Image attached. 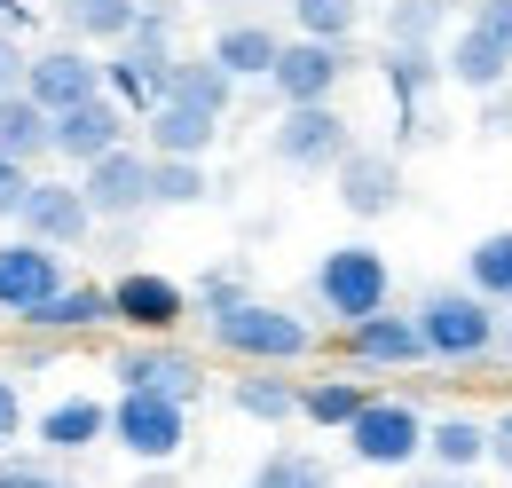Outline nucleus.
Masks as SVG:
<instances>
[{"mask_svg":"<svg viewBox=\"0 0 512 488\" xmlns=\"http://www.w3.org/2000/svg\"><path fill=\"white\" fill-rule=\"evenodd\" d=\"M205 339H213V355H229L237 370H292L316 355V323L300 315V307L284 300H245L221 307V315H205Z\"/></svg>","mask_w":512,"mask_h":488,"instance_id":"f257e3e1","label":"nucleus"},{"mask_svg":"<svg viewBox=\"0 0 512 488\" xmlns=\"http://www.w3.org/2000/svg\"><path fill=\"white\" fill-rule=\"evenodd\" d=\"M418 315V339H426V363L442 370H473L497 355V339H505V307L481 300L473 284H442V292H426V300L410 307Z\"/></svg>","mask_w":512,"mask_h":488,"instance_id":"f03ea898","label":"nucleus"},{"mask_svg":"<svg viewBox=\"0 0 512 488\" xmlns=\"http://www.w3.org/2000/svg\"><path fill=\"white\" fill-rule=\"evenodd\" d=\"M316 307L347 331V323H363V315H379V307H394V268H386V252L379 244H331L316 260Z\"/></svg>","mask_w":512,"mask_h":488,"instance_id":"7ed1b4c3","label":"nucleus"},{"mask_svg":"<svg viewBox=\"0 0 512 488\" xmlns=\"http://www.w3.org/2000/svg\"><path fill=\"white\" fill-rule=\"evenodd\" d=\"M174 63H182V56H174V24H166V8H142V24H134L127 40L103 56V87H111L134 119H142V111H158V103H166Z\"/></svg>","mask_w":512,"mask_h":488,"instance_id":"20e7f679","label":"nucleus"},{"mask_svg":"<svg viewBox=\"0 0 512 488\" xmlns=\"http://www.w3.org/2000/svg\"><path fill=\"white\" fill-rule=\"evenodd\" d=\"M442 79L465 95H497L512 87V0H473V16L457 24L442 56Z\"/></svg>","mask_w":512,"mask_h":488,"instance_id":"39448f33","label":"nucleus"},{"mask_svg":"<svg viewBox=\"0 0 512 488\" xmlns=\"http://www.w3.org/2000/svg\"><path fill=\"white\" fill-rule=\"evenodd\" d=\"M111 441L127 449L134 465H174V457L190 449V402L119 386V394H111Z\"/></svg>","mask_w":512,"mask_h":488,"instance_id":"423d86ee","label":"nucleus"},{"mask_svg":"<svg viewBox=\"0 0 512 488\" xmlns=\"http://www.w3.org/2000/svg\"><path fill=\"white\" fill-rule=\"evenodd\" d=\"M355 150V126L339 119V103H284L268 126V158L284 174H331Z\"/></svg>","mask_w":512,"mask_h":488,"instance_id":"0eeeda50","label":"nucleus"},{"mask_svg":"<svg viewBox=\"0 0 512 488\" xmlns=\"http://www.w3.org/2000/svg\"><path fill=\"white\" fill-rule=\"evenodd\" d=\"M347 441V457L355 465H371V473H402V465H418L426 457V410L418 402H402V394H371L363 402V418L339 433Z\"/></svg>","mask_w":512,"mask_h":488,"instance_id":"6e6552de","label":"nucleus"},{"mask_svg":"<svg viewBox=\"0 0 512 488\" xmlns=\"http://www.w3.org/2000/svg\"><path fill=\"white\" fill-rule=\"evenodd\" d=\"M190 315H197L190 284H174V276H158V268H127V276H111V323L134 331V339H174Z\"/></svg>","mask_w":512,"mask_h":488,"instance_id":"1a4fd4ad","label":"nucleus"},{"mask_svg":"<svg viewBox=\"0 0 512 488\" xmlns=\"http://www.w3.org/2000/svg\"><path fill=\"white\" fill-rule=\"evenodd\" d=\"M64 284H71V268H64V252H56V244L0 237V315H8V323H32V315L56 300Z\"/></svg>","mask_w":512,"mask_h":488,"instance_id":"9d476101","label":"nucleus"},{"mask_svg":"<svg viewBox=\"0 0 512 488\" xmlns=\"http://www.w3.org/2000/svg\"><path fill=\"white\" fill-rule=\"evenodd\" d=\"M347 40H308V32H292L284 48H276V71H268V87H276V103H331L339 87H347Z\"/></svg>","mask_w":512,"mask_h":488,"instance_id":"9b49d317","label":"nucleus"},{"mask_svg":"<svg viewBox=\"0 0 512 488\" xmlns=\"http://www.w3.org/2000/svg\"><path fill=\"white\" fill-rule=\"evenodd\" d=\"M79 197H87L95 221H134V213H150V150H142V142H119V150L87 158V166H79Z\"/></svg>","mask_w":512,"mask_h":488,"instance_id":"f8f14e48","label":"nucleus"},{"mask_svg":"<svg viewBox=\"0 0 512 488\" xmlns=\"http://www.w3.org/2000/svg\"><path fill=\"white\" fill-rule=\"evenodd\" d=\"M87 229H95V213L79 197V174H32L24 205H16V237H40L56 252H71V244H87Z\"/></svg>","mask_w":512,"mask_h":488,"instance_id":"ddd939ff","label":"nucleus"},{"mask_svg":"<svg viewBox=\"0 0 512 488\" xmlns=\"http://www.w3.org/2000/svg\"><path fill=\"white\" fill-rule=\"evenodd\" d=\"M111 378L119 386H142V394H174V402H197L205 394V363H197L182 339H127L111 355Z\"/></svg>","mask_w":512,"mask_h":488,"instance_id":"4468645a","label":"nucleus"},{"mask_svg":"<svg viewBox=\"0 0 512 488\" xmlns=\"http://www.w3.org/2000/svg\"><path fill=\"white\" fill-rule=\"evenodd\" d=\"M142 134V119H134L127 103L103 87V95H87V103H71V111H56V158H64L71 174L87 166V158H103V150H119V142H134Z\"/></svg>","mask_w":512,"mask_h":488,"instance_id":"2eb2a0df","label":"nucleus"},{"mask_svg":"<svg viewBox=\"0 0 512 488\" xmlns=\"http://www.w3.org/2000/svg\"><path fill=\"white\" fill-rule=\"evenodd\" d=\"M24 95L40 103V111H71V103H87V95H103V56L95 48H40V56H24Z\"/></svg>","mask_w":512,"mask_h":488,"instance_id":"dca6fc26","label":"nucleus"},{"mask_svg":"<svg viewBox=\"0 0 512 488\" xmlns=\"http://www.w3.org/2000/svg\"><path fill=\"white\" fill-rule=\"evenodd\" d=\"M339 355H347L355 370H418V363H426L418 315H394V307H379V315L347 323V331H339Z\"/></svg>","mask_w":512,"mask_h":488,"instance_id":"f3484780","label":"nucleus"},{"mask_svg":"<svg viewBox=\"0 0 512 488\" xmlns=\"http://www.w3.org/2000/svg\"><path fill=\"white\" fill-rule=\"evenodd\" d=\"M331 182H339V205H347L355 221H386V213L402 205V166H394V150H347V158L331 166Z\"/></svg>","mask_w":512,"mask_h":488,"instance_id":"a211bd4d","label":"nucleus"},{"mask_svg":"<svg viewBox=\"0 0 512 488\" xmlns=\"http://www.w3.org/2000/svg\"><path fill=\"white\" fill-rule=\"evenodd\" d=\"M32 441H40L48 457H87V449L111 441V402H95V394H56V402L32 418Z\"/></svg>","mask_w":512,"mask_h":488,"instance_id":"6ab92c4d","label":"nucleus"},{"mask_svg":"<svg viewBox=\"0 0 512 488\" xmlns=\"http://www.w3.org/2000/svg\"><path fill=\"white\" fill-rule=\"evenodd\" d=\"M150 158H205L213 142H221V119L213 111H197V103H158V111H142V134H134Z\"/></svg>","mask_w":512,"mask_h":488,"instance_id":"aec40b11","label":"nucleus"},{"mask_svg":"<svg viewBox=\"0 0 512 488\" xmlns=\"http://www.w3.org/2000/svg\"><path fill=\"white\" fill-rule=\"evenodd\" d=\"M0 158H16V166H32V174L56 158V111H40L24 87L0 95Z\"/></svg>","mask_w":512,"mask_h":488,"instance_id":"412c9836","label":"nucleus"},{"mask_svg":"<svg viewBox=\"0 0 512 488\" xmlns=\"http://www.w3.org/2000/svg\"><path fill=\"white\" fill-rule=\"evenodd\" d=\"M103 323H111V284H64L24 331H32V339H87V331H103Z\"/></svg>","mask_w":512,"mask_h":488,"instance_id":"4be33fe9","label":"nucleus"},{"mask_svg":"<svg viewBox=\"0 0 512 488\" xmlns=\"http://www.w3.org/2000/svg\"><path fill=\"white\" fill-rule=\"evenodd\" d=\"M276 48H284V40H276L268 24L237 16V24H221V32H213V48H205V56H213L229 79H237V87H245V79H268V71H276Z\"/></svg>","mask_w":512,"mask_h":488,"instance_id":"5701e85b","label":"nucleus"},{"mask_svg":"<svg viewBox=\"0 0 512 488\" xmlns=\"http://www.w3.org/2000/svg\"><path fill=\"white\" fill-rule=\"evenodd\" d=\"M229 410L253 418V426H292V418H300V378H284V370H245V378H229Z\"/></svg>","mask_w":512,"mask_h":488,"instance_id":"b1692460","label":"nucleus"},{"mask_svg":"<svg viewBox=\"0 0 512 488\" xmlns=\"http://www.w3.org/2000/svg\"><path fill=\"white\" fill-rule=\"evenodd\" d=\"M134 24H142V0H64V32L79 40V48H119Z\"/></svg>","mask_w":512,"mask_h":488,"instance_id":"393cba45","label":"nucleus"},{"mask_svg":"<svg viewBox=\"0 0 512 488\" xmlns=\"http://www.w3.org/2000/svg\"><path fill=\"white\" fill-rule=\"evenodd\" d=\"M426 457L442 465V473H473V465H489V418H426Z\"/></svg>","mask_w":512,"mask_h":488,"instance_id":"a878e982","label":"nucleus"},{"mask_svg":"<svg viewBox=\"0 0 512 488\" xmlns=\"http://www.w3.org/2000/svg\"><path fill=\"white\" fill-rule=\"evenodd\" d=\"M363 402H371L363 378H308V386H300V418L323 426V433H347L355 418H363Z\"/></svg>","mask_w":512,"mask_h":488,"instance_id":"bb28decb","label":"nucleus"},{"mask_svg":"<svg viewBox=\"0 0 512 488\" xmlns=\"http://www.w3.org/2000/svg\"><path fill=\"white\" fill-rule=\"evenodd\" d=\"M465 284H473L481 300L512 307V229H489V237L465 252Z\"/></svg>","mask_w":512,"mask_h":488,"instance_id":"cd10ccee","label":"nucleus"},{"mask_svg":"<svg viewBox=\"0 0 512 488\" xmlns=\"http://www.w3.org/2000/svg\"><path fill=\"white\" fill-rule=\"evenodd\" d=\"M245 488H331V465H323L316 449H268L253 473H245Z\"/></svg>","mask_w":512,"mask_h":488,"instance_id":"c85d7f7f","label":"nucleus"},{"mask_svg":"<svg viewBox=\"0 0 512 488\" xmlns=\"http://www.w3.org/2000/svg\"><path fill=\"white\" fill-rule=\"evenodd\" d=\"M213 182H205V158H150V213L158 205H205Z\"/></svg>","mask_w":512,"mask_h":488,"instance_id":"c756f323","label":"nucleus"},{"mask_svg":"<svg viewBox=\"0 0 512 488\" xmlns=\"http://www.w3.org/2000/svg\"><path fill=\"white\" fill-rule=\"evenodd\" d=\"M292 8V32H308V40H355V24H363V0H284Z\"/></svg>","mask_w":512,"mask_h":488,"instance_id":"7c9ffc66","label":"nucleus"},{"mask_svg":"<svg viewBox=\"0 0 512 488\" xmlns=\"http://www.w3.org/2000/svg\"><path fill=\"white\" fill-rule=\"evenodd\" d=\"M442 79V63H434V48H386V87H394V103L402 111H418V95Z\"/></svg>","mask_w":512,"mask_h":488,"instance_id":"2f4dec72","label":"nucleus"},{"mask_svg":"<svg viewBox=\"0 0 512 488\" xmlns=\"http://www.w3.org/2000/svg\"><path fill=\"white\" fill-rule=\"evenodd\" d=\"M442 32V0H394L386 8V48H434Z\"/></svg>","mask_w":512,"mask_h":488,"instance_id":"473e14b6","label":"nucleus"},{"mask_svg":"<svg viewBox=\"0 0 512 488\" xmlns=\"http://www.w3.org/2000/svg\"><path fill=\"white\" fill-rule=\"evenodd\" d=\"M190 300H197V315H221V307L245 300V276H229V268H205V276L190 284Z\"/></svg>","mask_w":512,"mask_h":488,"instance_id":"72a5a7b5","label":"nucleus"},{"mask_svg":"<svg viewBox=\"0 0 512 488\" xmlns=\"http://www.w3.org/2000/svg\"><path fill=\"white\" fill-rule=\"evenodd\" d=\"M0 488H71L48 457H0Z\"/></svg>","mask_w":512,"mask_h":488,"instance_id":"f704fd0d","label":"nucleus"},{"mask_svg":"<svg viewBox=\"0 0 512 488\" xmlns=\"http://www.w3.org/2000/svg\"><path fill=\"white\" fill-rule=\"evenodd\" d=\"M16 433H24V386H16V370H0V457Z\"/></svg>","mask_w":512,"mask_h":488,"instance_id":"c9c22d12","label":"nucleus"},{"mask_svg":"<svg viewBox=\"0 0 512 488\" xmlns=\"http://www.w3.org/2000/svg\"><path fill=\"white\" fill-rule=\"evenodd\" d=\"M24 189H32V166H16V158H0V221H16V205H24Z\"/></svg>","mask_w":512,"mask_h":488,"instance_id":"e433bc0d","label":"nucleus"},{"mask_svg":"<svg viewBox=\"0 0 512 488\" xmlns=\"http://www.w3.org/2000/svg\"><path fill=\"white\" fill-rule=\"evenodd\" d=\"M481 134H497V142H512V87H497V95H481Z\"/></svg>","mask_w":512,"mask_h":488,"instance_id":"4c0bfd02","label":"nucleus"},{"mask_svg":"<svg viewBox=\"0 0 512 488\" xmlns=\"http://www.w3.org/2000/svg\"><path fill=\"white\" fill-rule=\"evenodd\" d=\"M489 465H505V473H512V410L489 418Z\"/></svg>","mask_w":512,"mask_h":488,"instance_id":"58836bf2","label":"nucleus"},{"mask_svg":"<svg viewBox=\"0 0 512 488\" xmlns=\"http://www.w3.org/2000/svg\"><path fill=\"white\" fill-rule=\"evenodd\" d=\"M8 87H24V48H16V32H0V95Z\"/></svg>","mask_w":512,"mask_h":488,"instance_id":"ea45409f","label":"nucleus"},{"mask_svg":"<svg viewBox=\"0 0 512 488\" xmlns=\"http://www.w3.org/2000/svg\"><path fill=\"white\" fill-rule=\"evenodd\" d=\"M410 488H473L465 473H434V481H410Z\"/></svg>","mask_w":512,"mask_h":488,"instance_id":"a19ab883","label":"nucleus"},{"mask_svg":"<svg viewBox=\"0 0 512 488\" xmlns=\"http://www.w3.org/2000/svg\"><path fill=\"white\" fill-rule=\"evenodd\" d=\"M497 355H505V363H512V307H505V339H497Z\"/></svg>","mask_w":512,"mask_h":488,"instance_id":"79ce46f5","label":"nucleus"},{"mask_svg":"<svg viewBox=\"0 0 512 488\" xmlns=\"http://www.w3.org/2000/svg\"><path fill=\"white\" fill-rule=\"evenodd\" d=\"M142 488H166V481H142Z\"/></svg>","mask_w":512,"mask_h":488,"instance_id":"37998d69","label":"nucleus"}]
</instances>
